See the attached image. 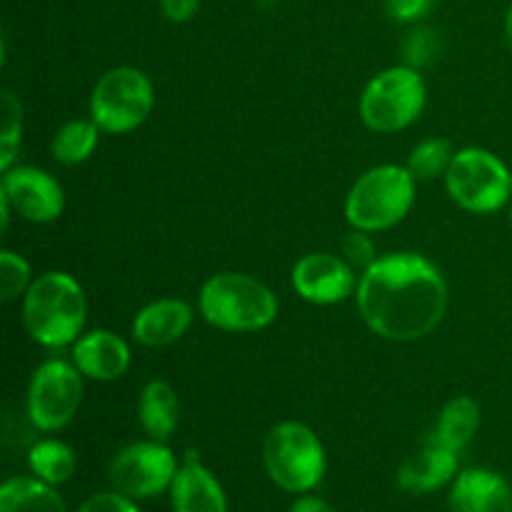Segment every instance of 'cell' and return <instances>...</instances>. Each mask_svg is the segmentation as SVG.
I'll use <instances>...</instances> for the list:
<instances>
[{
    "label": "cell",
    "instance_id": "cell-9",
    "mask_svg": "<svg viewBox=\"0 0 512 512\" xmlns=\"http://www.w3.org/2000/svg\"><path fill=\"white\" fill-rule=\"evenodd\" d=\"M75 365L48 360L33 373L28 388V418L38 430L65 428L83 403V378Z\"/></svg>",
    "mask_w": 512,
    "mask_h": 512
},
{
    "label": "cell",
    "instance_id": "cell-6",
    "mask_svg": "<svg viewBox=\"0 0 512 512\" xmlns=\"http://www.w3.org/2000/svg\"><path fill=\"white\" fill-rule=\"evenodd\" d=\"M153 83L148 75L130 65L108 70L90 95V120L103 133L123 135L145 123L153 110Z\"/></svg>",
    "mask_w": 512,
    "mask_h": 512
},
{
    "label": "cell",
    "instance_id": "cell-13",
    "mask_svg": "<svg viewBox=\"0 0 512 512\" xmlns=\"http://www.w3.org/2000/svg\"><path fill=\"white\" fill-rule=\"evenodd\" d=\"M73 365L90 380L110 383L128 373L130 348L120 335L110 330H93L75 340Z\"/></svg>",
    "mask_w": 512,
    "mask_h": 512
},
{
    "label": "cell",
    "instance_id": "cell-8",
    "mask_svg": "<svg viewBox=\"0 0 512 512\" xmlns=\"http://www.w3.org/2000/svg\"><path fill=\"white\" fill-rule=\"evenodd\" d=\"M425 108V83L408 65L375 75L360 98V118L370 130L398 133L408 128Z\"/></svg>",
    "mask_w": 512,
    "mask_h": 512
},
{
    "label": "cell",
    "instance_id": "cell-3",
    "mask_svg": "<svg viewBox=\"0 0 512 512\" xmlns=\"http://www.w3.org/2000/svg\"><path fill=\"white\" fill-rule=\"evenodd\" d=\"M200 313L210 325L228 333H255L273 323L278 300L253 275L220 273L200 290Z\"/></svg>",
    "mask_w": 512,
    "mask_h": 512
},
{
    "label": "cell",
    "instance_id": "cell-7",
    "mask_svg": "<svg viewBox=\"0 0 512 512\" xmlns=\"http://www.w3.org/2000/svg\"><path fill=\"white\" fill-rule=\"evenodd\" d=\"M445 188L460 208L470 213H495L512 195V173L503 160L483 148L455 153L445 175Z\"/></svg>",
    "mask_w": 512,
    "mask_h": 512
},
{
    "label": "cell",
    "instance_id": "cell-17",
    "mask_svg": "<svg viewBox=\"0 0 512 512\" xmlns=\"http://www.w3.org/2000/svg\"><path fill=\"white\" fill-rule=\"evenodd\" d=\"M193 325V308L183 300L165 298L145 305L133 320V338L148 348L175 343Z\"/></svg>",
    "mask_w": 512,
    "mask_h": 512
},
{
    "label": "cell",
    "instance_id": "cell-2",
    "mask_svg": "<svg viewBox=\"0 0 512 512\" xmlns=\"http://www.w3.org/2000/svg\"><path fill=\"white\" fill-rule=\"evenodd\" d=\"M85 293L68 273H45L23 298V323L30 338L45 348H63L78 340L85 325Z\"/></svg>",
    "mask_w": 512,
    "mask_h": 512
},
{
    "label": "cell",
    "instance_id": "cell-30",
    "mask_svg": "<svg viewBox=\"0 0 512 512\" xmlns=\"http://www.w3.org/2000/svg\"><path fill=\"white\" fill-rule=\"evenodd\" d=\"M290 512H335L333 505H328L320 498H300L298 503L290 508Z\"/></svg>",
    "mask_w": 512,
    "mask_h": 512
},
{
    "label": "cell",
    "instance_id": "cell-16",
    "mask_svg": "<svg viewBox=\"0 0 512 512\" xmlns=\"http://www.w3.org/2000/svg\"><path fill=\"white\" fill-rule=\"evenodd\" d=\"M455 470H458V453L425 438L423 448L400 465L398 485L405 493H435L455 478Z\"/></svg>",
    "mask_w": 512,
    "mask_h": 512
},
{
    "label": "cell",
    "instance_id": "cell-14",
    "mask_svg": "<svg viewBox=\"0 0 512 512\" xmlns=\"http://www.w3.org/2000/svg\"><path fill=\"white\" fill-rule=\"evenodd\" d=\"M170 500L175 512H228L223 488L215 475L200 463L195 450H188L183 468H178V475L170 485Z\"/></svg>",
    "mask_w": 512,
    "mask_h": 512
},
{
    "label": "cell",
    "instance_id": "cell-10",
    "mask_svg": "<svg viewBox=\"0 0 512 512\" xmlns=\"http://www.w3.org/2000/svg\"><path fill=\"white\" fill-rule=\"evenodd\" d=\"M178 475V460L163 443H135L120 450L110 463V483L133 500L155 498Z\"/></svg>",
    "mask_w": 512,
    "mask_h": 512
},
{
    "label": "cell",
    "instance_id": "cell-15",
    "mask_svg": "<svg viewBox=\"0 0 512 512\" xmlns=\"http://www.w3.org/2000/svg\"><path fill=\"white\" fill-rule=\"evenodd\" d=\"M450 512H512V488L495 470H463L450 490Z\"/></svg>",
    "mask_w": 512,
    "mask_h": 512
},
{
    "label": "cell",
    "instance_id": "cell-25",
    "mask_svg": "<svg viewBox=\"0 0 512 512\" xmlns=\"http://www.w3.org/2000/svg\"><path fill=\"white\" fill-rule=\"evenodd\" d=\"M30 265L23 255L3 250L0 253V293L5 303L15 300L18 295L28 293L30 288Z\"/></svg>",
    "mask_w": 512,
    "mask_h": 512
},
{
    "label": "cell",
    "instance_id": "cell-12",
    "mask_svg": "<svg viewBox=\"0 0 512 512\" xmlns=\"http://www.w3.org/2000/svg\"><path fill=\"white\" fill-rule=\"evenodd\" d=\"M293 288L303 300L315 305H333L358 290L355 270L348 260L330 253H310L293 268Z\"/></svg>",
    "mask_w": 512,
    "mask_h": 512
},
{
    "label": "cell",
    "instance_id": "cell-20",
    "mask_svg": "<svg viewBox=\"0 0 512 512\" xmlns=\"http://www.w3.org/2000/svg\"><path fill=\"white\" fill-rule=\"evenodd\" d=\"M0 512H68L53 485L38 478H10L0 488Z\"/></svg>",
    "mask_w": 512,
    "mask_h": 512
},
{
    "label": "cell",
    "instance_id": "cell-26",
    "mask_svg": "<svg viewBox=\"0 0 512 512\" xmlns=\"http://www.w3.org/2000/svg\"><path fill=\"white\" fill-rule=\"evenodd\" d=\"M343 255L348 260V265L353 270H368L378 263V255H375V245L370 240V235L365 230L355 228L353 233H348L343 238Z\"/></svg>",
    "mask_w": 512,
    "mask_h": 512
},
{
    "label": "cell",
    "instance_id": "cell-5",
    "mask_svg": "<svg viewBox=\"0 0 512 512\" xmlns=\"http://www.w3.org/2000/svg\"><path fill=\"white\" fill-rule=\"evenodd\" d=\"M265 470L278 488L308 493L325 475V450L318 435L303 423H280L263 445Z\"/></svg>",
    "mask_w": 512,
    "mask_h": 512
},
{
    "label": "cell",
    "instance_id": "cell-19",
    "mask_svg": "<svg viewBox=\"0 0 512 512\" xmlns=\"http://www.w3.org/2000/svg\"><path fill=\"white\" fill-rule=\"evenodd\" d=\"M480 425V408L473 398H453L440 413L438 423L430 430L428 438L433 443L443 445V448L453 450V453H460L470 440L475 438Z\"/></svg>",
    "mask_w": 512,
    "mask_h": 512
},
{
    "label": "cell",
    "instance_id": "cell-27",
    "mask_svg": "<svg viewBox=\"0 0 512 512\" xmlns=\"http://www.w3.org/2000/svg\"><path fill=\"white\" fill-rule=\"evenodd\" d=\"M78 512H140V510L135 508L133 498H128V495L115 490V493L93 495V498H88L83 505H80Z\"/></svg>",
    "mask_w": 512,
    "mask_h": 512
},
{
    "label": "cell",
    "instance_id": "cell-21",
    "mask_svg": "<svg viewBox=\"0 0 512 512\" xmlns=\"http://www.w3.org/2000/svg\"><path fill=\"white\" fill-rule=\"evenodd\" d=\"M28 465L43 483L63 485L75 473V453L60 440H40L30 448Z\"/></svg>",
    "mask_w": 512,
    "mask_h": 512
},
{
    "label": "cell",
    "instance_id": "cell-4",
    "mask_svg": "<svg viewBox=\"0 0 512 512\" xmlns=\"http://www.w3.org/2000/svg\"><path fill=\"white\" fill-rule=\"evenodd\" d=\"M415 183L418 180L410 170L400 165H378L368 170L348 193V223L365 233L393 228L413 208Z\"/></svg>",
    "mask_w": 512,
    "mask_h": 512
},
{
    "label": "cell",
    "instance_id": "cell-18",
    "mask_svg": "<svg viewBox=\"0 0 512 512\" xmlns=\"http://www.w3.org/2000/svg\"><path fill=\"white\" fill-rule=\"evenodd\" d=\"M138 418L150 438L165 443L175 433L180 418V403L173 385L165 380H153L145 385L138 400Z\"/></svg>",
    "mask_w": 512,
    "mask_h": 512
},
{
    "label": "cell",
    "instance_id": "cell-22",
    "mask_svg": "<svg viewBox=\"0 0 512 512\" xmlns=\"http://www.w3.org/2000/svg\"><path fill=\"white\" fill-rule=\"evenodd\" d=\"M98 138L100 128L93 120H70L55 133L50 153L58 163L78 165L93 155V150L98 148Z\"/></svg>",
    "mask_w": 512,
    "mask_h": 512
},
{
    "label": "cell",
    "instance_id": "cell-1",
    "mask_svg": "<svg viewBox=\"0 0 512 512\" xmlns=\"http://www.w3.org/2000/svg\"><path fill=\"white\" fill-rule=\"evenodd\" d=\"M355 300L368 328L380 338L418 340L443 320L448 285L423 255L393 253L365 270Z\"/></svg>",
    "mask_w": 512,
    "mask_h": 512
},
{
    "label": "cell",
    "instance_id": "cell-28",
    "mask_svg": "<svg viewBox=\"0 0 512 512\" xmlns=\"http://www.w3.org/2000/svg\"><path fill=\"white\" fill-rule=\"evenodd\" d=\"M435 3L438 0H385V8H388L390 18L398 20V23H413V20L430 13Z\"/></svg>",
    "mask_w": 512,
    "mask_h": 512
},
{
    "label": "cell",
    "instance_id": "cell-24",
    "mask_svg": "<svg viewBox=\"0 0 512 512\" xmlns=\"http://www.w3.org/2000/svg\"><path fill=\"white\" fill-rule=\"evenodd\" d=\"M3 130H0V168L10 170L13 168L15 153L20 148V123H23V108H20V100L15 98L10 90H3Z\"/></svg>",
    "mask_w": 512,
    "mask_h": 512
},
{
    "label": "cell",
    "instance_id": "cell-11",
    "mask_svg": "<svg viewBox=\"0 0 512 512\" xmlns=\"http://www.w3.org/2000/svg\"><path fill=\"white\" fill-rule=\"evenodd\" d=\"M0 198L8 200L10 208L30 223H53L65 208V195L58 180L30 165L5 170Z\"/></svg>",
    "mask_w": 512,
    "mask_h": 512
},
{
    "label": "cell",
    "instance_id": "cell-23",
    "mask_svg": "<svg viewBox=\"0 0 512 512\" xmlns=\"http://www.w3.org/2000/svg\"><path fill=\"white\" fill-rule=\"evenodd\" d=\"M453 158L455 153L453 148H450L448 140H425V143H420L418 148L413 150V155H410L408 170L415 180H423L425 183V180H435L440 178V175H448Z\"/></svg>",
    "mask_w": 512,
    "mask_h": 512
},
{
    "label": "cell",
    "instance_id": "cell-31",
    "mask_svg": "<svg viewBox=\"0 0 512 512\" xmlns=\"http://www.w3.org/2000/svg\"><path fill=\"white\" fill-rule=\"evenodd\" d=\"M505 38H508V45L512 50V8L508 10V18H505Z\"/></svg>",
    "mask_w": 512,
    "mask_h": 512
},
{
    "label": "cell",
    "instance_id": "cell-29",
    "mask_svg": "<svg viewBox=\"0 0 512 512\" xmlns=\"http://www.w3.org/2000/svg\"><path fill=\"white\" fill-rule=\"evenodd\" d=\"M200 8V0H163V13L165 18L173 23H185L193 18Z\"/></svg>",
    "mask_w": 512,
    "mask_h": 512
}]
</instances>
